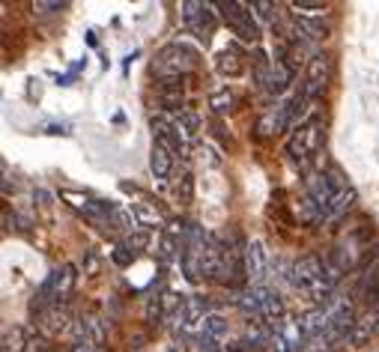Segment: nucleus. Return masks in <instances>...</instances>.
I'll use <instances>...</instances> for the list:
<instances>
[{
    "instance_id": "f3484780",
    "label": "nucleus",
    "mask_w": 379,
    "mask_h": 352,
    "mask_svg": "<svg viewBox=\"0 0 379 352\" xmlns=\"http://www.w3.org/2000/svg\"><path fill=\"white\" fill-rule=\"evenodd\" d=\"M242 343H245V349H248V352L269 349V343H272V326L263 323V320H248V323H245V338H242Z\"/></svg>"
},
{
    "instance_id": "c756f323",
    "label": "nucleus",
    "mask_w": 379,
    "mask_h": 352,
    "mask_svg": "<svg viewBox=\"0 0 379 352\" xmlns=\"http://www.w3.org/2000/svg\"><path fill=\"white\" fill-rule=\"evenodd\" d=\"M69 352H105V349H98V346H96V343H90L87 338H72Z\"/></svg>"
},
{
    "instance_id": "20e7f679",
    "label": "nucleus",
    "mask_w": 379,
    "mask_h": 352,
    "mask_svg": "<svg viewBox=\"0 0 379 352\" xmlns=\"http://www.w3.org/2000/svg\"><path fill=\"white\" fill-rule=\"evenodd\" d=\"M194 69H197V51L183 39L168 42L153 60V75L158 81H183Z\"/></svg>"
},
{
    "instance_id": "7c9ffc66",
    "label": "nucleus",
    "mask_w": 379,
    "mask_h": 352,
    "mask_svg": "<svg viewBox=\"0 0 379 352\" xmlns=\"http://www.w3.org/2000/svg\"><path fill=\"white\" fill-rule=\"evenodd\" d=\"M111 257H113V263H117V266H128L131 260H135V254H131V251H128L126 245L113 248V251H111Z\"/></svg>"
},
{
    "instance_id": "7ed1b4c3",
    "label": "nucleus",
    "mask_w": 379,
    "mask_h": 352,
    "mask_svg": "<svg viewBox=\"0 0 379 352\" xmlns=\"http://www.w3.org/2000/svg\"><path fill=\"white\" fill-rule=\"evenodd\" d=\"M320 144H323V116H310L308 123H302L287 138V149H284L287 161L295 167V171L310 174L308 167L314 161V156L320 153Z\"/></svg>"
},
{
    "instance_id": "9b49d317",
    "label": "nucleus",
    "mask_w": 379,
    "mask_h": 352,
    "mask_svg": "<svg viewBox=\"0 0 379 352\" xmlns=\"http://www.w3.org/2000/svg\"><path fill=\"white\" fill-rule=\"evenodd\" d=\"M227 316L221 313H209L203 326H201V334H197V352H218L221 349V341L227 338Z\"/></svg>"
},
{
    "instance_id": "dca6fc26",
    "label": "nucleus",
    "mask_w": 379,
    "mask_h": 352,
    "mask_svg": "<svg viewBox=\"0 0 379 352\" xmlns=\"http://www.w3.org/2000/svg\"><path fill=\"white\" fill-rule=\"evenodd\" d=\"M75 338H87L90 343H96L98 349H105V341H108V326L102 316H81L75 320Z\"/></svg>"
},
{
    "instance_id": "412c9836",
    "label": "nucleus",
    "mask_w": 379,
    "mask_h": 352,
    "mask_svg": "<svg viewBox=\"0 0 379 352\" xmlns=\"http://www.w3.org/2000/svg\"><path fill=\"white\" fill-rule=\"evenodd\" d=\"M150 171L156 179H168L173 174V153L158 141H153V149H150Z\"/></svg>"
},
{
    "instance_id": "423d86ee",
    "label": "nucleus",
    "mask_w": 379,
    "mask_h": 352,
    "mask_svg": "<svg viewBox=\"0 0 379 352\" xmlns=\"http://www.w3.org/2000/svg\"><path fill=\"white\" fill-rule=\"evenodd\" d=\"M206 316H209L206 298L203 296H186L183 305H179V311L173 313V320H171V331L176 334V338H186V334H191L194 328L203 326Z\"/></svg>"
},
{
    "instance_id": "f704fd0d",
    "label": "nucleus",
    "mask_w": 379,
    "mask_h": 352,
    "mask_svg": "<svg viewBox=\"0 0 379 352\" xmlns=\"http://www.w3.org/2000/svg\"><path fill=\"white\" fill-rule=\"evenodd\" d=\"M36 197H39V203H42V206H48V203H51V194H48V191H42V188L36 191Z\"/></svg>"
},
{
    "instance_id": "2eb2a0df",
    "label": "nucleus",
    "mask_w": 379,
    "mask_h": 352,
    "mask_svg": "<svg viewBox=\"0 0 379 352\" xmlns=\"http://www.w3.org/2000/svg\"><path fill=\"white\" fill-rule=\"evenodd\" d=\"M287 316V308H284V298L275 287H266L260 283V320L269 323V326H278Z\"/></svg>"
},
{
    "instance_id": "9d476101",
    "label": "nucleus",
    "mask_w": 379,
    "mask_h": 352,
    "mask_svg": "<svg viewBox=\"0 0 379 352\" xmlns=\"http://www.w3.org/2000/svg\"><path fill=\"white\" fill-rule=\"evenodd\" d=\"M257 78H260V87L263 90H269L272 96H281V93L290 90V84H293V66L287 60H281V57H275L272 63H263L260 60Z\"/></svg>"
},
{
    "instance_id": "c85d7f7f",
    "label": "nucleus",
    "mask_w": 379,
    "mask_h": 352,
    "mask_svg": "<svg viewBox=\"0 0 379 352\" xmlns=\"http://www.w3.org/2000/svg\"><path fill=\"white\" fill-rule=\"evenodd\" d=\"M251 9H254V15L257 19H263V21H275V4H269V0H257V4H251Z\"/></svg>"
},
{
    "instance_id": "6ab92c4d",
    "label": "nucleus",
    "mask_w": 379,
    "mask_h": 352,
    "mask_svg": "<svg viewBox=\"0 0 379 352\" xmlns=\"http://www.w3.org/2000/svg\"><path fill=\"white\" fill-rule=\"evenodd\" d=\"M216 69L224 75V78H236V75H242V69H245V57H242V51H239V45H224L221 51L216 54Z\"/></svg>"
},
{
    "instance_id": "473e14b6",
    "label": "nucleus",
    "mask_w": 379,
    "mask_h": 352,
    "mask_svg": "<svg viewBox=\"0 0 379 352\" xmlns=\"http://www.w3.org/2000/svg\"><path fill=\"white\" fill-rule=\"evenodd\" d=\"M66 4H57V0H39V4H33V12H57V9H63Z\"/></svg>"
},
{
    "instance_id": "0eeeda50",
    "label": "nucleus",
    "mask_w": 379,
    "mask_h": 352,
    "mask_svg": "<svg viewBox=\"0 0 379 352\" xmlns=\"http://www.w3.org/2000/svg\"><path fill=\"white\" fill-rule=\"evenodd\" d=\"M332 72H335L332 54H325V51L310 54V60H308V72H305V84H302V93L310 99V102L323 96V90L328 87V81H332Z\"/></svg>"
},
{
    "instance_id": "cd10ccee",
    "label": "nucleus",
    "mask_w": 379,
    "mask_h": 352,
    "mask_svg": "<svg viewBox=\"0 0 379 352\" xmlns=\"http://www.w3.org/2000/svg\"><path fill=\"white\" fill-rule=\"evenodd\" d=\"M146 242H150V233H146V230H138V233H128V236H123V245L131 251V254H135V251H143Z\"/></svg>"
},
{
    "instance_id": "4468645a",
    "label": "nucleus",
    "mask_w": 379,
    "mask_h": 352,
    "mask_svg": "<svg viewBox=\"0 0 379 352\" xmlns=\"http://www.w3.org/2000/svg\"><path fill=\"white\" fill-rule=\"evenodd\" d=\"M266 248H263L260 239H248L245 242V281L251 283V287H257V283H263V278H266Z\"/></svg>"
},
{
    "instance_id": "f03ea898",
    "label": "nucleus",
    "mask_w": 379,
    "mask_h": 352,
    "mask_svg": "<svg viewBox=\"0 0 379 352\" xmlns=\"http://www.w3.org/2000/svg\"><path fill=\"white\" fill-rule=\"evenodd\" d=\"M75 281H78V272H75L72 263H63V266H57V269H51L48 278L39 283L36 296L30 298V313L36 316L39 311L51 308V305H66L72 290H75Z\"/></svg>"
},
{
    "instance_id": "72a5a7b5",
    "label": "nucleus",
    "mask_w": 379,
    "mask_h": 352,
    "mask_svg": "<svg viewBox=\"0 0 379 352\" xmlns=\"http://www.w3.org/2000/svg\"><path fill=\"white\" fill-rule=\"evenodd\" d=\"M224 352H248V349H245V343H242V341H230Z\"/></svg>"
},
{
    "instance_id": "f257e3e1",
    "label": "nucleus",
    "mask_w": 379,
    "mask_h": 352,
    "mask_svg": "<svg viewBox=\"0 0 379 352\" xmlns=\"http://www.w3.org/2000/svg\"><path fill=\"white\" fill-rule=\"evenodd\" d=\"M335 287H338V278L332 275V269H328L320 254H302L293 263V290L302 293L305 298L325 305L335 296Z\"/></svg>"
},
{
    "instance_id": "4be33fe9",
    "label": "nucleus",
    "mask_w": 379,
    "mask_h": 352,
    "mask_svg": "<svg viewBox=\"0 0 379 352\" xmlns=\"http://www.w3.org/2000/svg\"><path fill=\"white\" fill-rule=\"evenodd\" d=\"M173 126H176V135L183 138V144L188 146L191 141H197V135H201L203 120H201V114H194V111H188V108H186L183 114H176Z\"/></svg>"
},
{
    "instance_id": "ddd939ff",
    "label": "nucleus",
    "mask_w": 379,
    "mask_h": 352,
    "mask_svg": "<svg viewBox=\"0 0 379 352\" xmlns=\"http://www.w3.org/2000/svg\"><path fill=\"white\" fill-rule=\"evenodd\" d=\"M373 338H379V301L370 305L365 313H358V320L353 326V334H350V346L361 349V346H368Z\"/></svg>"
},
{
    "instance_id": "6e6552de",
    "label": "nucleus",
    "mask_w": 379,
    "mask_h": 352,
    "mask_svg": "<svg viewBox=\"0 0 379 352\" xmlns=\"http://www.w3.org/2000/svg\"><path fill=\"white\" fill-rule=\"evenodd\" d=\"M179 9H183V21L194 33V39L209 45L212 33H216V15H212V9L206 4H197V0H186Z\"/></svg>"
},
{
    "instance_id": "39448f33",
    "label": "nucleus",
    "mask_w": 379,
    "mask_h": 352,
    "mask_svg": "<svg viewBox=\"0 0 379 352\" xmlns=\"http://www.w3.org/2000/svg\"><path fill=\"white\" fill-rule=\"evenodd\" d=\"M221 9V19L227 21V27L236 33V36L242 42H260V21L257 15L251 9V4H239V0H221V4H216Z\"/></svg>"
},
{
    "instance_id": "c9c22d12",
    "label": "nucleus",
    "mask_w": 379,
    "mask_h": 352,
    "mask_svg": "<svg viewBox=\"0 0 379 352\" xmlns=\"http://www.w3.org/2000/svg\"><path fill=\"white\" fill-rule=\"evenodd\" d=\"M168 352H176V349H168Z\"/></svg>"
},
{
    "instance_id": "b1692460",
    "label": "nucleus",
    "mask_w": 379,
    "mask_h": 352,
    "mask_svg": "<svg viewBox=\"0 0 379 352\" xmlns=\"http://www.w3.org/2000/svg\"><path fill=\"white\" fill-rule=\"evenodd\" d=\"M233 102H236V99L227 87H221V90H216L209 96V108L216 114H230V111H233Z\"/></svg>"
},
{
    "instance_id": "bb28decb",
    "label": "nucleus",
    "mask_w": 379,
    "mask_h": 352,
    "mask_svg": "<svg viewBox=\"0 0 379 352\" xmlns=\"http://www.w3.org/2000/svg\"><path fill=\"white\" fill-rule=\"evenodd\" d=\"M191 191H194V176L188 171H183L179 179L173 182V194H176L179 203H191Z\"/></svg>"
},
{
    "instance_id": "a878e982",
    "label": "nucleus",
    "mask_w": 379,
    "mask_h": 352,
    "mask_svg": "<svg viewBox=\"0 0 379 352\" xmlns=\"http://www.w3.org/2000/svg\"><path fill=\"white\" fill-rule=\"evenodd\" d=\"M290 9H293V15H310V19H323L325 4H320V0H293Z\"/></svg>"
},
{
    "instance_id": "e433bc0d",
    "label": "nucleus",
    "mask_w": 379,
    "mask_h": 352,
    "mask_svg": "<svg viewBox=\"0 0 379 352\" xmlns=\"http://www.w3.org/2000/svg\"><path fill=\"white\" fill-rule=\"evenodd\" d=\"M218 352H224V349H218Z\"/></svg>"
},
{
    "instance_id": "393cba45",
    "label": "nucleus",
    "mask_w": 379,
    "mask_h": 352,
    "mask_svg": "<svg viewBox=\"0 0 379 352\" xmlns=\"http://www.w3.org/2000/svg\"><path fill=\"white\" fill-rule=\"evenodd\" d=\"M135 218H138V224H143V227H164V215L158 212V209H150V206H143V203H138L135 209Z\"/></svg>"
},
{
    "instance_id": "a211bd4d",
    "label": "nucleus",
    "mask_w": 379,
    "mask_h": 352,
    "mask_svg": "<svg viewBox=\"0 0 379 352\" xmlns=\"http://www.w3.org/2000/svg\"><path fill=\"white\" fill-rule=\"evenodd\" d=\"M299 326H302V331H305V341H314V338H320V334H325L328 328H332V323H328V311H325L323 305L305 311V313L299 316Z\"/></svg>"
},
{
    "instance_id": "2f4dec72",
    "label": "nucleus",
    "mask_w": 379,
    "mask_h": 352,
    "mask_svg": "<svg viewBox=\"0 0 379 352\" xmlns=\"http://www.w3.org/2000/svg\"><path fill=\"white\" fill-rule=\"evenodd\" d=\"M45 131H48V135H63V138H69V135H72V126H69V123H48Z\"/></svg>"
},
{
    "instance_id": "5701e85b",
    "label": "nucleus",
    "mask_w": 379,
    "mask_h": 352,
    "mask_svg": "<svg viewBox=\"0 0 379 352\" xmlns=\"http://www.w3.org/2000/svg\"><path fill=\"white\" fill-rule=\"evenodd\" d=\"M30 341H27V334L21 326H12L4 331V343H0V352H27Z\"/></svg>"
},
{
    "instance_id": "aec40b11",
    "label": "nucleus",
    "mask_w": 379,
    "mask_h": 352,
    "mask_svg": "<svg viewBox=\"0 0 379 352\" xmlns=\"http://www.w3.org/2000/svg\"><path fill=\"white\" fill-rule=\"evenodd\" d=\"M328 33H332V27H328L323 19H310V15H295V36H305L310 42H323L328 39Z\"/></svg>"
},
{
    "instance_id": "1a4fd4ad",
    "label": "nucleus",
    "mask_w": 379,
    "mask_h": 352,
    "mask_svg": "<svg viewBox=\"0 0 379 352\" xmlns=\"http://www.w3.org/2000/svg\"><path fill=\"white\" fill-rule=\"evenodd\" d=\"M33 326L42 331V338H60V334L75 328V320H72L69 305H51L33 316Z\"/></svg>"
},
{
    "instance_id": "f8f14e48",
    "label": "nucleus",
    "mask_w": 379,
    "mask_h": 352,
    "mask_svg": "<svg viewBox=\"0 0 379 352\" xmlns=\"http://www.w3.org/2000/svg\"><path fill=\"white\" fill-rule=\"evenodd\" d=\"M60 200H66L72 209H78L81 215H87L93 224H111V209L102 200H90L84 194H75V191H60Z\"/></svg>"
}]
</instances>
